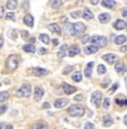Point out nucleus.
I'll list each match as a JSON object with an SVG mask.
<instances>
[{
  "instance_id": "obj_44",
  "label": "nucleus",
  "mask_w": 127,
  "mask_h": 129,
  "mask_svg": "<svg viewBox=\"0 0 127 129\" xmlns=\"http://www.w3.org/2000/svg\"><path fill=\"white\" fill-rule=\"evenodd\" d=\"M85 128V129H92V128H95V126H93V123H91V122H87Z\"/></svg>"
},
{
  "instance_id": "obj_50",
  "label": "nucleus",
  "mask_w": 127,
  "mask_h": 129,
  "mask_svg": "<svg viewBox=\"0 0 127 129\" xmlns=\"http://www.w3.org/2000/svg\"><path fill=\"white\" fill-rule=\"evenodd\" d=\"M61 49H63V51H66V49H68V45H66V44H63V45L61 46Z\"/></svg>"
},
{
  "instance_id": "obj_48",
  "label": "nucleus",
  "mask_w": 127,
  "mask_h": 129,
  "mask_svg": "<svg viewBox=\"0 0 127 129\" xmlns=\"http://www.w3.org/2000/svg\"><path fill=\"white\" fill-rule=\"evenodd\" d=\"M2 45H3V37L2 35H0V48L2 47Z\"/></svg>"
},
{
  "instance_id": "obj_49",
  "label": "nucleus",
  "mask_w": 127,
  "mask_h": 129,
  "mask_svg": "<svg viewBox=\"0 0 127 129\" xmlns=\"http://www.w3.org/2000/svg\"><path fill=\"white\" fill-rule=\"evenodd\" d=\"M3 16V7L0 6V18Z\"/></svg>"
},
{
  "instance_id": "obj_1",
  "label": "nucleus",
  "mask_w": 127,
  "mask_h": 129,
  "mask_svg": "<svg viewBox=\"0 0 127 129\" xmlns=\"http://www.w3.org/2000/svg\"><path fill=\"white\" fill-rule=\"evenodd\" d=\"M68 112L72 117H82L85 115V108L80 104H73L69 108Z\"/></svg>"
},
{
  "instance_id": "obj_47",
  "label": "nucleus",
  "mask_w": 127,
  "mask_h": 129,
  "mask_svg": "<svg viewBox=\"0 0 127 129\" xmlns=\"http://www.w3.org/2000/svg\"><path fill=\"white\" fill-rule=\"evenodd\" d=\"M53 45H54V46L59 45V39H57V38H54V39H53Z\"/></svg>"
},
{
  "instance_id": "obj_5",
  "label": "nucleus",
  "mask_w": 127,
  "mask_h": 129,
  "mask_svg": "<svg viewBox=\"0 0 127 129\" xmlns=\"http://www.w3.org/2000/svg\"><path fill=\"white\" fill-rule=\"evenodd\" d=\"M101 98H102L101 92H99V91H95V92L92 93V95H91V103L95 107H97V108H98V107H99V104H100Z\"/></svg>"
},
{
  "instance_id": "obj_30",
  "label": "nucleus",
  "mask_w": 127,
  "mask_h": 129,
  "mask_svg": "<svg viewBox=\"0 0 127 129\" xmlns=\"http://www.w3.org/2000/svg\"><path fill=\"white\" fill-rule=\"evenodd\" d=\"M115 102H116L117 106H120V107L127 106V99H119V98H116V99H115Z\"/></svg>"
},
{
  "instance_id": "obj_57",
  "label": "nucleus",
  "mask_w": 127,
  "mask_h": 129,
  "mask_svg": "<svg viewBox=\"0 0 127 129\" xmlns=\"http://www.w3.org/2000/svg\"><path fill=\"white\" fill-rule=\"evenodd\" d=\"M62 21H63V23H66V17H63V18H62Z\"/></svg>"
},
{
  "instance_id": "obj_28",
  "label": "nucleus",
  "mask_w": 127,
  "mask_h": 129,
  "mask_svg": "<svg viewBox=\"0 0 127 129\" xmlns=\"http://www.w3.org/2000/svg\"><path fill=\"white\" fill-rule=\"evenodd\" d=\"M39 41L42 43H44L45 45L49 44V37L46 35V34H41V35H39Z\"/></svg>"
},
{
  "instance_id": "obj_6",
  "label": "nucleus",
  "mask_w": 127,
  "mask_h": 129,
  "mask_svg": "<svg viewBox=\"0 0 127 129\" xmlns=\"http://www.w3.org/2000/svg\"><path fill=\"white\" fill-rule=\"evenodd\" d=\"M85 30V26L82 23H75L74 24V36L80 37L81 34H83Z\"/></svg>"
},
{
  "instance_id": "obj_56",
  "label": "nucleus",
  "mask_w": 127,
  "mask_h": 129,
  "mask_svg": "<svg viewBox=\"0 0 127 129\" xmlns=\"http://www.w3.org/2000/svg\"><path fill=\"white\" fill-rule=\"evenodd\" d=\"M124 122H125V125L127 126V115H126V117H125V120H124Z\"/></svg>"
},
{
  "instance_id": "obj_27",
  "label": "nucleus",
  "mask_w": 127,
  "mask_h": 129,
  "mask_svg": "<svg viewBox=\"0 0 127 129\" xmlns=\"http://www.w3.org/2000/svg\"><path fill=\"white\" fill-rule=\"evenodd\" d=\"M126 36L125 35H119L116 37V39H115V43L117 44V45H121V44H124L125 42H126Z\"/></svg>"
},
{
  "instance_id": "obj_33",
  "label": "nucleus",
  "mask_w": 127,
  "mask_h": 129,
  "mask_svg": "<svg viewBox=\"0 0 127 129\" xmlns=\"http://www.w3.org/2000/svg\"><path fill=\"white\" fill-rule=\"evenodd\" d=\"M118 87H119V84H118V83H115L114 85H113V87H111L110 89L108 90V94H113V93L115 92V91H116V90L118 89Z\"/></svg>"
},
{
  "instance_id": "obj_25",
  "label": "nucleus",
  "mask_w": 127,
  "mask_h": 129,
  "mask_svg": "<svg viewBox=\"0 0 127 129\" xmlns=\"http://www.w3.org/2000/svg\"><path fill=\"white\" fill-rule=\"evenodd\" d=\"M104 126L105 127H109L113 125V120H111V117L109 116V115H106V116H104Z\"/></svg>"
},
{
  "instance_id": "obj_37",
  "label": "nucleus",
  "mask_w": 127,
  "mask_h": 129,
  "mask_svg": "<svg viewBox=\"0 0 127 129\" xmlns=\"http://www.w3.org/2000/svg\"><path fill=\"white\" fill-rule=\"evenodd\" d=\"M46 127H47V125H46V123H36V125H34V128H36V129L46 128Z\"/></svg>"
},
{
  "instance_id": "obj_2",
  "label": "nucleus",
  "mask_w": 127,
  "mask_h": 129,
  "mask_svg": "<svg viewBox=\"0 0 127 129\" xmlns=\"http://www.w3.org/2000/svg\"><path fill=\"white\" fill-rule=\"evenodd\" d=\"M90 42L97 45L98 47H104V46L107 45V38L105 36H92V37H90Z\"/></svg>"
},
{
  "instance_id": "obj_24",
  "label": "nucleus",
  "mask_w": 127,
  "mask_h": 129,
  "mask_svg": "<svg viewBox=\"0 0 127 129\" xmlns=\"http://www.w3.org/2000/svg\"><path fill=\"white\" fill-rule=\"evenodd\" d=\"M93 62H90V63H88V65H87V68H85V74L87 75L88 77L91 76L92 74V68H93Z\"/></svg>"
},
{
  "instance_id": "obj_29",
  "label": "nucleus",
  "mask_w": 127,
  "mask_h": 129,
  "mask_svg": "<svg viewBox=\"0 0 127 129\" xmlns=\"http://www.w3.org/2000/svg\"><path fill=\"white\" fill-rule=\"evenodd\" d=\"M72 80L75 81V82H80V81L82 80L81 72H74V73L72 74Z\"/></svg>"
},
{
  "instance_id": "obj_21",
  "label": "nucleus",
  "mask_w": 127,
  "mask_h": 129,
  "mask_svg": "<svg viewBox=\"0 0 127 129\" xmlns=\"http://www.w3.org/2000/svg\"><path fill=\"white\" fill-rule=\"evenodd\" d=\"M102 6L106 7V8H109V9H111V8H114L115 5H116V1H114V0H102Z\"/></svg>"
},
{
  "instance_id": "obj_38",
  "label": "nucleus",
  "mask_w": 127,
  "mask_h": 129,
  "mask_svg": "<svg viewBox=\"0 0 127 129\" xmlns=\"http://www.w3.org/2000/svg\"><path fill=\"white\" fill-rule=\"evenodd\" d=\"M6 19L7 20H14L15 19V16H14V13H8L6 15Z\"/></svg>"
},
{
  "instance_id": "obj_19",
  "label": "nucleus",
  "mask_w": 127,
  "mask_h": 129,
  "mask_svg": "<svg viewBox=\"0 0 127 129\" xmlns=\"http://www.w3.org/2000/svg\"><path fill=\"white\" fill-rule=\"evenodd\" d=\"M62 5H63L62 0H51L49 1V6L52 7V8H54V9H59Z\"/></svg>"
},
{
  "instance_id": "obj_46",
  "label": "nucleus",
  "mask_w": 127,
  "mask_h": 129,
  "mask_svg": "<svg viewBox=\"0 0 127 129\" xmlns=\"http://www.w3.org/2000/svg\"><path fill=\"white\" fill-rule=\"evenodd\" d=\"M46 52H47V51H46L45 48H43V47H39V48H38V53H39V54H46Z\"/></svg>"
},
{
  "instance_id": "obj_26",
  "label": "nucleus",
  "mask_w": 127,
  "mask_h": 129,
  "mask_svg": "<svg viewBox=\"0 0 127 129\" xmlns=\"http://www.w3.org/2000/svg\"><path fill=\"white\" fill-rule=\"evenodd\" d=\"M23 49L27 53H35V46L33 45V44H27V45H24L23 46Z\"/></svg>"
},
{
  "instance_id": "obj_11",
  "label": "nucleus",
  "mask_w": 127,
  "mask_h": 129,
  "mask_svg": "<svg viewBox=\"0 0 127 129\" xmlns=\"http://www.w3.org/2000/svg\"><path fill=\"white\" fill-rule=\"evenodd\" d=\"M44 95V90L42 88H36L35 91H34V99L35 101H39Z\"/></svg>"
},
{
  "instance_id": "obj_31",
  "label": "nucleus",
  "mask_w": 127,
  "mask_h": 129,
  "mask_svg": "<svg viewBox=\"0 0 127 129\" xmlns=\"http://www.w3.org/2000/svg\"><path fill=\"white\" fill-rule=\"evenodd\" d=\"M9 98V94L7 91H2V92H0V102H5Z\"/></svg>"
},
{
  "instance_id": "obj_20",
  "label": "nucleus",
  "mask_w": 127,
  "mask_h": 129,
  "mask_svg": "<svg viewBox=\"0 0 127 129\" xmlns=\"http://www.w3.org/2000/svg\"><path fill=\"white\" fill-rule=\"evenodd\" d=\"M49 29L51 32L53 33H56V34H61V28H60V26L57 24H49Z\"/></svg>"
},
{
  "instance_id": "obj_59",
  "label": "nucleus",
  "mask_w": 127,
  "mask_h": 129,
  "mask_svg": "<svg viewBox=\"0 0 127 129\" xmlns=\"http://www.w3.org/2000/svg\"><path fill=\"white\" fill-rule=\"evenodd\" d=\"M1 85H2V84H1V83H0V87H1Z\"/></svg>"
},
{
  "instance_id": "obj_17",
  "label": "nucleus",
  "mask_w": 127,
  "mask_h": 129,
  "mask_svg": "<svg viewBox=\"0 0 127 129\" xmlns=\"http://www.w3.org/2000/svg\"><path fill=\"white\" fill-rule=\"evenodd\" d=\"M114 27L117 29V30H121V29H124L125 27H126V23L121 19H117L114 24Z\"/></svg>"
},
{
  "instance_id": "obj_8",
  "label": "nucleus",
  "mask_w": 127,
  "mask_h": 129,
  "mask_svg": "<svg viewBox=\"0 0 127 129\" xmlns=\"http://www.w3.org/2000/svg\"><path fill=\"white\" fill-rule=\"evenodd\" d=\"M49 73V71L47 70H45V68H33V74L35 75V76H44V75H46Z\"/></svg>"
},
{
  "instance_id": "obj_22",
  "label": "nucleus",
  "mask_w": 127,
  "mask_h": 129,
  "mask_svg": "<svg viewBox=\"0 0 127 129\" xmlns=\"http://www.w3.org/2000/svg\"><path fill=\"white\" fill-rule=\"evenodd\" d=\"M6 7L9 10H14L17 8V0H7Z\"/></svg>"
},
{
  "instance_id": "obj_54",
  "label": "nucleus",
  "mask_w": 127,
  "mask_h": 129,
  "mask_svg": "<svg viewBox=\"0 0 127 129\" xmlns=\"http://www.w3.org/2000/svg\"><path fill=\"white\" fill-rule=\"evenodd\" d=\"M127 51V46H123L120 48V52H126Z\"/></svg>"
},
{
  "instance_id": "obj_14",
  "label": "nucleus",
  "mask_w": 127,
  "mask_h": 129,
  "mask_svg": "<svg viewBox=\"0 0 127 129\" xmlns=\"http://www.w3.org/2000/svg\"><path fill=\"white\" fill-rule=\"evenodd\" d=\"M98 19H99V21H100L101 24H106L109 21V19H110V15L109 14H100L99 16H98Z\"/></svg>"
},
{
  "instance_id": "obj_15",
  "label": "nucleus",
  "mask_w": 127,
  "mask_h": 129,
  "mask_svg": "<svg viewBox=\"0 0 127 129\" xmlns=\"http://www.w3.org/2000/svg\"><path fill=\"white\" fill-rule=\"evenodd\" d=\"M24 23L26 24L28 27H33V26H34V18H33L32 15L27 14L26 16L24 17Z\"/></svg>"
},
{
  "instance_id": "obj_42",
  "label": "nucleus",
  "mask_w": 127,
  "mask_h": 129,
  "mask_svg": "<svg viewBox=\"0 0 127 129\" xmlns=\"http://www.w3.org/2000/svg\"><path fill=\"white\" fill-rule=\"evenodd\" d=\"M23 9L24 10H28V9H29V2H28V1H24V3H23Z\"/></svg>"
},
{
  "instance_id": "obj_9",
  "label": "nucleus",
  "mask_w": 127,
  "mask_h": 129,
  "mask_svg": "<svg viewBox=\"0 0 127 129\" xmlns=\"http://www.w3.org/2000/svg\"><path fill=\"white\" fill-rule=\"evenodd\" d=\"M62 89H63V91H64L65 94H72V93H74L75 91H77V89H75L74 87H71V85H69L68 83H63L62 84Z\"/></svg>"
},
{
  "instance_id": "obj_18",
  "label": "nucleus",
  "mask_w": 127,
  "mask_h": 129,
  "mask_svg": "<svg viewBox=\"0 0 127 129\" xmlns=\"http://www.w3.org/2000/svg\"><path fill=\"white\" fill-rule=\"evenodd\" d=\"M82 16H83V18L87 20H90V19H93V14H92V11L90 9H88V8H85V11H83V14H82Z\"/></svg>"
},
{
  "instance_id": "obj_32",
  "label": "nucleus",
  "mask_w": 127,
  "mask_h": 129,
  "mask_svg": "<svg viewBox=\"0 0 127 129\" xmlns=\"http://www.w3.org/2000/svg\"><path fill=\"white\" fill-rule=\"evenodd\" d=\"M106 71H107L106 66H105L104 64H99V66H98V74H99V75L105 74V73H106Z\"/></svg>"
},
{
  "instance_id": "obj_35",
  "label": "nucleus",
  "mask_w": 127,
  "mask_h": 129,
  "mask_svg": "<svg viewBox=\"0 0 127 129\" xmlns=\"http://www.w3.org/2000/svg\"><path fill=\"white\" fill-rule=\"evenodd\" d=\"M80 16H81V11H79V10L71 13V17H72V18H78V17H80Z\"/></svg>"
},
{
  "instance_id": "obj_53",
  "label": "nucleus",
  "mask_w": 127,
  "mask_h": 129,
  "mask_svg": "<svg viewBox=\"0 0 127 129\" xmlns=\"http://www.w3.org/2000/svg\"><path fill=\"white\" fill-rule=\"evenodd\" d=\"M43 108H46V109H49V103H44V104H43Z\"/></svg>"
},
{
  "instance_id": "obj_51",
  "label": "nucleus",
  "mask_w": 127,
  "mask_h": 129,
  "mask_svg": "<svg viewBox=\"0 0 127 129\" xmlns=\"http://www.w3.org/2000/svg\"><path fill=\"white\" fill-rule=\"evenodd\" d=\"M108 80H109V79H108ZM108 80H106L105 82H102V83H101V87H102V88H107V81Z\"/></svg>"
},
{
  "instance_id": "obj_45",
  "label": "nucleus",
  "mask_w": 127,
  "mask_h": 129,
  "mask_svg": "<svg viewBox=\"0 0 127 129\" xmlns=\"http://www.w3.org/2000/svg\"><path fill=\"white\" fill-rule=\"evenodd\" d=\"M82 100H83V95H81V94H78V95L74 97V101H82Z\"/></svg>"
},
{
  "instance_id": "obj_12",
  "label": "nucleus",
  "mask_w": 127,
  "mask_h": 129,
  "mask_svg": "<svg viewBox=\"0 0 127 129\" xmlns=\"http://www.w3.org/2000/svg\"><path fill=\"white\" fill-rule=\"evenodd\" d=\"M125 70H126V66L124 65L123 62H118L117 64L115 65V71L117 72L118 74H123L125 72Z\"/></svg>"
},
{
  "instance_id": "obj_23",
  "label": "nucleus",
  "mask_w": 127,
  "mask_h": 129,
  "mask_svg": "<svg viewBox=\"0 0 127 129\" xmlns=\"http://www.w3.org/2000/svg\"><path fill=\"white\" fill-rule=\"evenodd\" d=\"M65 30L68 33V35L74 36V24H66L65 25Z\"/></svg>"
},
{
  "instance_id": "obj_36",
  "label": "nucleus",
  "mask_w": 127,
  "mask_h": 129,
  "mask_svg": "<svg viewBox=\"0 0 127 129\" xmlns=\"http://www.w3.org/2000/svg\"><path fill=\"white\" fill-rule=\"evenodd\" d=\"M7 109H8V106H7V104H3V106L0 107V115H3V113L7 111Z\"/></svg>"
},
{
  "instance_id": "obj_10",
  "label": "nucleus",
  "mask_w": 127,
  "mask_h": 129,
  "mask_svg": "<svg viewBox=\"0 0 127 129\" xmlns=\"http://www.w3.org/2000/svg\"><path fill=\"white\" fill-rule=\"evenodd\" d=\"M98 49H99V47H98L97 45H95V44H92V45H90V46L85 47V53L87 55L95 54V53H97V52H98Z\"/></svg>"
},
{
  "instance_id": "obj_58",
  "label": "nucleus",
  "mask_w": 127,
  "mask_h": 129,
  "mask_svg": "<svg viewBox=\"0 0 127 129\" xmlns=\"http://www.w3.org/2000/svg\"><path fill=\"white\" fill-rule=\"evenodd\" d=\"M82 2H83V0H78V5H81Z\"/></svg>"
},
{
  "instance_id": "obj_4",
  "label": "nucleus",
  "mask_w": 127,
  "mask_h": 129,
  "mask_svg": "<svg viewBox=\"0 0 127 129\" xmlns=\"http://www.w3.org/2000/svg\"><path fill=\"white\" fill-rule=\"evenodd\" d=\"M32 93V88L29 84H23L19 91H17L16 94L18 97H29Z\"/></svg>"
},
{
  "instance_id": "obj_40",
  "label": "nucleus",
  "mask_w": 127,
  "mask_h": 129,
  "mask_svg": "<svg viewBox=\"0 0 127 129\" xmlns=\"http://www.w3.org/2000/svg\"><path fill=\"white\" fill-rule=\"evenodd\" d=\"M88 42H90V36L89 35L83 36V37H82V43H83V44H87Z\"/></svg>"
},
{
  "instance_id": "obj_7",
  "label": "nucleus",
  "mask_w": 127,
  "mask_h": 129,
  "mask_svg": "<svg viewBox=\"0 0 127 129\" xmlns=\"http://www.w3.org/2000/svg\"><path fill=\"white\" fill-rule=\"evenodd\" d=\"M102 60H105L108 64H114L115 61L117 60V55L111 54V53L110 54H105V55H102Z\"/></svg>"
},
{
  "instance_id": "obj_43",
  "label": "nucleus",
  "mask_w": 127,
  "mask_h": 129,
  "mask_svg": "<svg viewBox=\"0 0 127 129\" xmlns=\"http://www.w3.org/2000/svg\"><path fill=\"white\" fill-rule=\"evenodd\" d=\"M65 56V51H63V49H61V51L57 53V57L59 58H63Z\"/></svg>"
},
{
  "instance_id": "obj_41",
  "label": "nucleus",
  "mask_w": 127,
  "mask_h": 129,
  "mask_svg": "<svg viewBox=\"0 0 127 129\" xmlns=\"http://www.w3.org/2000/svg\"><path fill=\"white\" fill-rule=\"evenodd\" d=\"M72 70H73V66H68V68H66L64 70V71H63V74H64V75L69 74V73H70V72H71Z\"/></svg>"
},
{
  "instance_id": "obj_16",
  "label": "nucleus",
  "mask_w": 127,
  "mask_h": 129,
  "mask_svg": "<svg viewBox=\"0 0 127 129\" xmlns=\"http://www.w3.org/2000/svg\"><path fill=\"white\" fill-rule=\"evenodd\" d=\"M68 103H69L68 99H59V100H56L55 102H54V107H55V108H63V107H65Z\"/></svg>"
},
{
  "instance_id": "obj_52",
  "label": "nucleus",
  "mask_w": 127,
  "mask_h": 129,
  "mask_svg": "<svg viewBox=\"0 0 127 129\" xmlns=\"http://www.w3.org/2000/svg\"><path fill=\"white\" fill-rule=\"evenodd\" d=\"M90 2H91L92 5H93V6H95V5H97V3L99 2V0H90Z\"/></svg>"
},
{
  "instance_id": "obj_34",
  "label": "nucleus",
  "mask_w": 127,
  "mask_h": 129,
  "mask_svg": "<svg viewBox=\"0 0 127 129\" xmlns=\"http://www.w3.org/2000/svg\"><path fill=\"white\" fill-rule=\"evenodd\" d=\"M109 107H110V100L108 99V98H106L104 100V109H109Z\"/></svg>"
},
{
  "instance_id": "obj_3",
  "label": "nucleus",
  "mask_w": 127,
  "mask_h": 129,
  "mask_svg": "<svg viewBox=\"0 0 127 129\" xmlns=\"http://www.w3.org/2000/svg\"><path fill=\"white\" fill-rule=\"evenodd\" d=\"M6 66L8 70H10V71L16 70L17 66H18V57H17L16 55H11V56H9V57L7 58Z\"/></svg>"
},
{
  "instance_id": "obj_13",
  "label": "nucleus",
  "mask_w": 127,
  "mask_h": 129,
  "mask_svg": "<svg viewBox=\"0 0 127 129\" xmlns=\"http://www.w3.org/2000/svg\"><path fill=\"white\" fill-rule=\"evenodd\" d=\"M79 53H80V48H79V46H77V45L72 46L71 48L69 49V52H68V54H69L70 57H74L75 55H78Z\"/></svg>"
},
{
  "instance_id": "obj_39",
  "label": "nucleus",
  "mask_w": 127,
  "mask_h": 129,
  "mask_svg": "<svg viewBox=\"0 0 127 129\" xmlns=\"http://www.w3.org/2000/svg\"><path fill=\"white\" fill-rule=\"evenodd\" d=\"M28 36H29V33L27 32V30H21V37H23V39H27Z\"/></svg>"
},
{
  "instance_id": "obj_55",
  "label": "nucleus",
  "mask_w": 127,
  "mask_h": 129,
  "mask_svg": "<svg viewBox=\"0 0 127 129\" xmlns=\"http://www.w3.org/2000/svg\"><path fill=\"white\" fill-rule=\"evenodd\" d=\"M123 16H124V17H127V10H124V13H123Z\"/></svg>"
}]
</instances>
